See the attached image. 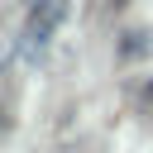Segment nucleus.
<instances>
[{"mask_svg":"<svg viewBox=\"0 0 153 153\" xmlns=\"http://www.w3.org/2000/svg\"><path fill=\"white\" fill-rule=\"evenodd\" d=\"M62 19H67V0H33V10L24 19V33H19V53L38 57L53 43V33L62 29Z\"/></svg>","mask_w":153,"mask_h":153,"instance_id":"1","label":"nucleus"}]
</instances>
